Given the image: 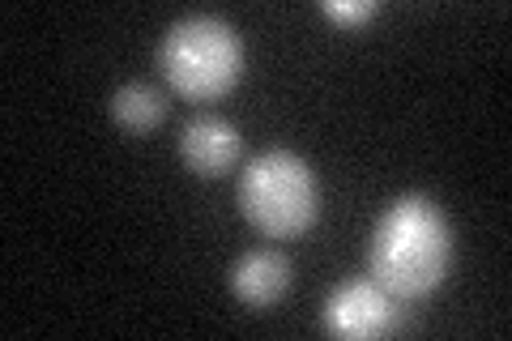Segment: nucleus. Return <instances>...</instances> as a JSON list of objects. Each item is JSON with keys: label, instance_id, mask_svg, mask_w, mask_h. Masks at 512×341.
I'll return each mask as SVG.
<instances>
[{"label": "nucleus", "instance_id": "obj_1", "mask_svg": "<svg viewBox=\"0 0 512 341\" xmlns=\"http://www.w3.org/2000/svg\"><path fill=\"white\" fill-rule=\"evenodd\" d=\"M372 278L397 299H419L436 290L453 261V231L431 197H397L384 205L372 231Z\"/></svg>", "mask_w": 512, "mask_h": 341}, {"label": "nucleus", "instance_id": "obj_2", "mask_svg": "<svg viewBox=\"0 0 512 341\" xmlns=\"http://www.w3.org/2000/svg\"><path fill=\"white\" fill-rule=\"evenodd\" d=\"M158 69L175 94L192 103H210L222 99L244 73V43L218 13H188L167 26L163 43H158Z\"/></svg>", "mask_w": 512, "mask_h": 341}, {"label": "nucleus", "instance_id": "obj_3", "mask_svg": "<svg viewBox=\"0 0 512 341\" xmlns=\"http://www.w3.org/2000/svg\"><path fill=\"white\" fill-rule=\"evenodd\" d=\"M239 209L269 239H295L316 222V175L295 150L256 154L239 175Z\"/></svg>", "mask_w": 512, "mask_h": 341}, {"label": "nucleus", "instance_id": "obj_4", "mask_svg": "<svg viewBox=\"0 0 512 341\" xmlns=\"http://www.w3.org/2000/svg\"><path fill=\"white\" fill-rule=\"evenodd\" d=\"M320 320L333 337H380L397 324V295L376 278H346L329 290Z\"/></svg>", "mask_w": 512, "mask_h": 341}, {"label": "nucleus", "instance_id": "obj_5", "mask_svg": "<svg viewBox=\"0 0 512 341\" xmlns=\"http://www.w3.org/2000/svg\"><path fill=\"white\" fill-rule=\"evenodd\" d=\"M239 150H244L239 128L222 116H210V111L180 128V158L192 175H201V180H214V175L231 171L239 162Z\"/></svg>", "mask_w": 512, "mask_h": 341}, {"label": "nucleus", "instance_id": "obj_6", "mask_svg": "<svg viewBox=\"0 0 512 341\" xmlns=\"http://www.w3.org/2000/svg\"><path fill=\"white\" fill-rule=\"evenodd\" d=\"M291 261H286L282 252L274 248H252L235 261L231 269V290L239 299H244L248 307H269L278 303L286 290H291Z\"/></svg>", "mask_w": 512, "mask_h": 341}, {"label": "nucleus", "instance_id": "obj_7", "mask_svg": "<svg viewBox=\"0 0 512 341\" xmlns=\"http://www.w3.org/2000/svg\"><path fill=\"white\" fill-rule=\"evenodd\" d=\"M167 116V94L150 86V81H124V86L111 94V120L128 133H150L154 124H163Z\"/></svg>", "mask_w": 512, "mask_h": 341}, {"label": "nucleus", "instance_id": "obj_8", "mask_svg": "<svg viewBox=\"0 0 512 341\" xmlns=\"http://www.w3.org/2000/svg\"><path fill=\"white\" fill-rule=\"evenodd\" d=\"M376 9H380L376 0H320V13L333 22H342V26H363Z\"/></svg>", "mask_w": 512, "mask_h": 341}]
</instances>
